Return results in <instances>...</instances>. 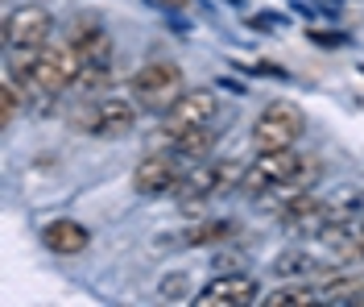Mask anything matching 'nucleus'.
I'll return each mask as SVG.
<instances>
[{
    "label": "nucleus",
    "mask_w": 364,
    "mask_h": 307,
    "mask_svg": "<svg viewBox=\"0 0 364 307\" xmlns=\"http://www.w3.org/2000/svg\"><path fill=\"white\" fill-rule=\"evenodd\" d=\"M236 233V224L232 220H203V224H191L182 241L186 245H215V241H228V236Z\"/></svg>",
    "instance_id": "17"
},
{
    "label": "nucleus",
    "mask_w": 364,
    "mask_h": 307,
    "mask_svg": "<svg viewBox=\"0 0 364 307\" xmlns=\"http://www.w3.org/2000/svg\"><path fill=\"white\" fill-rule=\"evenodd\" d=\"M154 4H166V9H182L186 0H154Z\"/></svg>",
    "instance_id": "22"
},
{
    "label": "nucleus",
    "mask_w": 364,
    "mask_h": 307,
    "mask_svg": "<svg viewBox=\"0 0 364 307\" xmlns=\"http://www.w3.org/2000/svg\"><path fill=\"white\" fill-rule=\"evenodd\" d=\"M323 295H318L315 286H286V291H273L265 295V307H306V303H318Z\"/></svg>",
    "instance_id": "19"
},
{
    "label": "nucleus",
    "mask_w": 364,
    "mask_h": 307,
    "mask_svg": "<svg viewBox=\"0 0 364 307\" xmlns=\"http://www.w3.org/2000/svg\"><path fill=\"white\" fill-rule=\"evenodd\" d=\"M136 120H141V104L136 100L104 95V100H91L83 113H75V129L95 133V137H124V133L136 129Z\"/></svg>",
    "instance_id": "3"
},
{
    "label": "nucleus",
    "mask_w": 364,
    "mask_h": 307,
    "mask_svg": "<svg viewBox=\"0 0 364 307\" xmlns=\"http://www.w3.org/2000/svg\"><path fill=\"white\" fill-rule=\"evenodd\" d=\"M42 245L58 258H75L91 245V233L79 224V220H50L42 229Z\"/></svg>",
    "instance_id": "12"
},
{
    "label": "nucleus",
    "mask_w": 364,
    "mask_h": 307,
    "mask_svg": "<svg viewBox=\"0 0 364 307\" xmlns=\"http://www.w3.org/2000/svg\"><path fill=\"white\" fill-rule=\"evenodd\" d=\"M257 279L252 274H220V279H211V283L195 295V303L199 307H245L257 299Z\"/></svg>",
    "instance_id": "10"
},
{
    "label": "nucleus",
    "mask_w": 364,
    "mask_h": 307,
    "mask_svg": "<svg viewBox=\"0 0 364 307\" xmlns=\"http://www.w3.org/2000/svg\"><path fill=\"white\" fill-rule=\"evenodd\" d=\"M277 220H282V229L290 236H318L331 224V212H327V199H318L315 191H306V195H298Z\"/></svg>",
    "instance_id": "11"
},
{
    "label": "nucleus",
    "mask_w": 364,
    "mask_h": 307,
    "mask_svg": "<svg viewBox=\"0 0 364 307\" xmlns=\"http://www.w3.org/2000/svg\"><path fill=\"white\" fill-rule=\"evenodd\" d=\"M318 270V258L302 254V249H286L282 258H273V274L277 279H302V274H315Z\"/></svg>",
    "instance_id": "16"
},
{
    "label": "nucleus",
    "mask_w": 364,
    "mask_h": 307,
    "mask_svg": "<svg viewBox=\"0 0 364 307\" xmlns=\"http://www.w3.org/2000/svg\"><path fill=\"white\" fill-rule=\"evenodd\" d=\"M158 291H161L166 303H182V299L191 295V279H186V274H166L158 283Z\"/></svg>",
    "instance_id": "21"
},
{
    "label": "nucleus",
    "mask_w": 364,
    "mask_h": 307,
    "mask_svg": "<svg viewBox=\"0 0 364 307\" xmlns=\"http://www.w3.org/2000/svg\"><path fill=\"white\" fill-rule=\"evenodd\" d=\"M83 71V58L79 50L67 42L58 46H38V50H9V75L25 88V100L29 95H58L63 88H75V79Z\"/></svg>",
    "instance_id": "1"
},
{
    "label": "nucleus",
    "mask_w": 364,
    "mask_h": 307,
    "mask_svg": "<svg viewBox=\"0 0 364 307\" xmlns=\"http://www.w3.org/2000/svg\"><path fill=\"white\" fill-rule=\"evenodd\" d=\"M182 183V170L174 154H145L133 170V191L136 195H174Z\"/></svg>",
    "instance_id": "9"
},
{
    "label": "nucleus",
    "mask_w": 364,
    "mask_h": 307,
    "mask_svg": "<svg viewBox=\"0 0 364 307\" xmlns=\"http://www.w3.org/2000/svg\"><path fill=\"white\" fill-rule=\"evenodd\" d=\"M21 95H25V88L9 75L4 88H0V125H4V129H9V125L17 120V113H21Z\"/></svg>",
    "instance_id": "20"
},
{
    "label": "nucleus",
    "mask_w": 364,
    "mask_h": 307,
    "mask_svg": "<svg viewBox=\"0 0 364 307\" xmlns=\"http://www.w3.org/2000/svg\"><path fill=\"white\" fill-rule=\"evenodd\" d=\"M302 129H306L302 108L290 104V100H273L269 108L252 120V145H257V154L261 150H294Z\"/></svg>",
    "instance_id": "4"
},
{
    "label": "nucleus",
    "mask_w": 364,
    "mask_h": 307,
    "mask_svg": "<svg viewBox=\"0 0 364 307\" xmlns=\"http://www.w3.org/2000/svg\"><path fill=\"white\" fill-rule=\"evenodd\" d=\"M323 303H364V279H331L327 286H318Z\"/></svg>",
    "instance_id": "18"
},
{
    "label": "nucleus",
    "mask_w": 364,
    "mask_h": 307,
    "mask_svg": "<svg viewBox=\"0 0 364 307\" xmlns=\"http://www.w3.org/2000/svg\"><path fill=\"white\" fill-rule=\"evenodd\" d=\"M129 92H133V100L141 108L166 113V108L182 95V71L174 63H166V58H154V63H145V67L129 79Z\"/></svg>",
    "instance_id": "5"
},
{
    "label": "nucleus",
    "mask_w": 364,
    "mask_h": 307,
    "mask_svg": "<svg viewBox=\"0 0 364 307\" xmlns=\"http://www.w3.org/2000/svg\"><path fill=\"white\" fill-rule=\"evenodd\" d=\"M170 142H174V154H182V158H207L215 133H211V125H199V129H186V133L170 137Z\"/></svg>",
    "instance_id": "15"
},
{
    "label": "nucleus",
    "mask_w": 364,
    "mask_h": 307,
    "mask_svg": "<svg viewBox=\"0 0 364 307\" xmlns=\"http://www.w3.org/2000/svg\"><path fill=\"white\" fill-rule=\"evenodd\" d=\"M70 46L79 50V58H83V67L91 63H112V38L100 29V21H79V29L70 33Z\"/></svg>",
    "instance_id": "13"
},
{
    "label": "nucleus",
    "mask_w": 364,
    "mask_h": 307,
    "mask_svg": "<svg viewBox=\"0 0 364 307\" xmlns=\"http://www.w3.org/2000/svg\"><path fill=\"white\" fill-rule=\"evenodd\" d=\"M220 113V95L211 92V88H182V95L161 113V129L170 133V137H178L186 129H199V125H211Z\"/></svg>",
    "instance_id": "7"
},
{
    "label": "nucleus",
    "mask_w": 364,
    "mask_h": 307,
    "mask_svg": "<svg viewBox=\"0 0 364 307\" xmlns=\"http://www.w3.org/2000/svg\"><path fill=\"white\" fill-rule=\"evenodd\" d=\"M245 166L249 162H199L195 170H186L178 183V195L182 208H191V204H199V199H215V195H224V191H240V179H245Z\"/></svg>",
    "instance_id": "2"
},
{
    "label": "nucleus",
    "mask_w": 364,
    "mask_h": 307,
    "mask_svg": "<svg viewBox=\"0 0 364 307\" xmlns=\"http://www.w3.org/2000/svg\"><path fill=\"white\" fill-rule=\"evenodd\" d=\"M302 154L294 150H261V158H252L245 166V179H240V195H261V191H269L273 183H286L290 175H294V166Z\"/></svg>",
    "instance_id": "8"
},
{
    "label": "nucleus",
    "mask_w": 364,
    "mask_h": 307,
    "mask_svg": "<svg viewBox=\"0 0 364 307\" xmlns=\"http://www.w3.org/2000/svg\"><path fill=\"white\" fill-rule=\"evenodd\" d=\"M327 212H331V224H356L364 212V191L343 187L336 195H327Z\"/></svg>",
    "instance_id": "14"
},
{
    "label": "nucleus",
    "mask_w": 364,
    "mask_h": 307,
    "mask_svg": "<svg viewBox=\"0 0 364 307\" xmlns=\"http://www.w3.org/2000/svg\"><path fill=\"white\" fill-rule=\"evenodd\" d=\"M54 33V13L46 4H17L4 17V50H38Z\"/></svg>",
    "instance_id": "6"
},
{
    "label": "nucleus",
    "mask_w": 364,
    "mask_h": 307,
    "mask_svg": "<svg viewBox=\"0 0 364 307\" xmlns=\"http://www.w3.org/2000/svg\"><path fill=\"white\" fill-rule=\"evenodd\" d=\"M360 229H364V216H360Z\"/></svg>",
    "instance_id": "23"
}]
</instances>
